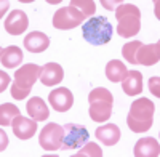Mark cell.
<instances>
[{"label":"cell","mask_w":160,"mask_h":157,"mask_svg":"<svg viewBox=\"0 0 160 157\" xmlns=\"http://www.w3.org/2000/svg\"><path fill=\"white\" fill-rule=\"evenodd\" d=\"M154 112H155V104L148 98H139L131 104L127 117V125L135 133L148 132L154 122Z\"/></svg>","instance_id":"6da1fadb"},{"label":"cell","mask_w":160,"mask_h":157,"mask_svg":"<svg viewBox=\"0 0 160 157\" xmlns=\"http://www.w3.org/2000/svg\"><path fill=\"white\" fill-rule=\"evenodd\" d=\"M62 138H64V127L51 122L42 128L38 136V143L42 146V149L45 151H58L61 149Z\"/></svg>","instance_id":"ba28073f"},{"label":"cell","mask_w":160,"mask_h":157,"mask_svg":"<svg viewBox=\"0 0 160 157\" xmlns=\"http://www.w3.org/2000/svg\"><path fill=\"white\" fill-rule=\"evenodd\" d=\"M122 90L128 96H136L142 91V74L139 71H128L122 80Z\"/></svg>","instance_id":"e0dca14e"},{"label":"cell","mask_w":160,"mask_h":157,"mask_svg":"<svg viewBox=\"0 0 160 157\" xmlns=\"http://www.w3.org/2000/svg\"><path fill=\"white\" fill-rule=\"evenodd\" d=\"M85 19L83 13L74 8V7H62L59 8L55 16H53V26L59 31H68V29H74Z\"/></svg>","instance_id":"52a82bcc"},{"label":"cell","mask_w":160,"mask_h":157,"mask_svg":"<svg viewBox=\"0 0 160 157\" xmlns=\"http://www.w3.org/2000/svg\"><path fill=\"white\" fill-rule=\"evenodd\" d=\"M115 18L118 21L117 34L120 37L130 38L136 35L141 29V11L136 5L122 3L115 10Z\"/></svg>","instance_id":"3957f363"},{"label":"cell","mask_w":160,"mask_h":157,"mask_svg":"<svg viewBox=\"0 0 160 157\" xmlns=\"http://www.w3.org/2000/svg\"><path fill=\"white\" fill-rule=\"evenodd\" d=\"M40 71H42V68L34 63L24 64V66L18 68L15 72V84L11 87V96L18 101L28 98L32 90V85L38 80Z\"/></svg>","instance_id":"7a4b0ae2"},{"label":"cell","mask_w":160,"mask_h":157,"mask_svg":"<svg viewBox=\"0 0 160 157\" xmlns=\"http://www.w3.org/2000/svg\"><path fill=\"white\" fill-rule=\"evenodd\" d=\"M29 26V19H28V15L21 10H15L11 11L10 15L7 16L5 19V31L11 35H19L22 34Z\"/></svg>","instance_id":"30bf717a"},{"label":"cell","mask_w":160,"mask_h":157,"mask_svg":"<svg viewBox=\"0 0 160 157\" xmlns=\"http://www.w3.org/2000/svg\"><path fill=\"white\" fill-rule=\"evenodd\" d=\"M0 136H2V144H0V152H3L5 149H7V144H8V136H7V133L3 132H0Z\"/></svg>","instance_id":"83f0119b"},{"label":"cell","mask_w":160,"mask_h":157,"mask_svg":"<svg viewBox=\"0 0 160 157\" xmlns=\"http://www.w3.org/2000/svg\"><path fill=\"white\" fill-rule=\"evenodd\" d=\"M101 5L106 10H117L122 5V0H101Z\"/></svg>","instance_id":"484cf974"},{"label":"cell","mask_w":160,"mask_h":157,"mask_svg":"<svg viewBox=\"0 0 160 157\" xmlns=\"http://www.w3.org/2000/svg\"><path fill=\"white\" fill-rule=\"evenodd\" d=\"M22 43H24V48L29 50L31 53H42V51H45L50 47V38L43 32L34 31L24 37Z\"/></svg>","instance_id":"5bb4252c"},{"label":"cell","mask_w":160,"mask_h":157,"mask_svg":"<svg viewBox=\"0 0 160 157\" xmlns=\"http://www.w3.org/2000/svg\"><path fill=\"white\" fill-rule=\"evenodd\" d=\"M48 101L51 104V108L58 112H66L72 108L74 104V95L68 87H59L56 90L50 91Z\"/></svg>","instance_id":"9c48e42d"},{"label":"cell","mask_w":160,"mask_h":157,"mask_svg":"<svg viewBox=\"0 0 160 157\" xmlns=\"http://www.w3.org/2000/svg\"><path fill=\"white\" fill-rule=\"evenodd\" d=\"M141 45H142V43H141L139 40H133V42L125 43L123 48H122L123 58H125L128 63H131V64H136V51H138V48H139Z\"/></svg>","instance_id":"7402d4cb"},{"label":"cell","mask_w":160,"mask_h":157,"mask_svg":"<svg viewBox=\"0 0 160 157\" xmlns=\"http://www.w3.org/2000/svg\"><path fill=\"white\" fill-rule=\"evenodd\" d=\"M71 7L80 10V11L83 13L85 18L91 16L93 13H95V10H96V5H95V2H93V0H72Z\"/></svg>","instance_id":"603a6c76"},{"label":"cell","mask_w":160,"mask_h":157,"mask_svg":"<svg viewBox=\"0 0 160 157\" xmlns=\"http://www.w3.org/2000/svg\"><path fill=\"white\" fill-rule=\"evenodd\" d=\"M13 133L16 138L19 139H29L35 135L37 132V120L29 119V117H22L18 115L15 120H13Z\"/></svg>","instance_id":"8fae6325"},{"label":"cell","mask_w":160,"mask_h":157,"mask_svg":"<svg viewBox=\"0 0 160 157\" xmlns=\"http://www.w3.org/2000/svg\"><path fill=\"white\" fill-rule=\"evenodd\" d=\"M90 103V117L95 122H106L112 114L114 96L108 88H93L88 95Z\"/></svg>","instance_id":"277c9868"},{"label":"cell","mask_w":160,"mask_h":157,"mask_svg":"<svg viewBox=\"0 0 160 157\" xmlns=\"http://www.w3.org/2000/svg\"><path fill=\"white\" fill-rule=\"evenodd\" d=\"M26 109H28L29 115L32 117L34 120L40 122V120H47L48 115H50V111H48V106L45 104V101L40 98V96H32L28 103V106H26Z\"/></svg>","instance_id":"ac0fdd59"},{"label":"cell","mask_w":160,"mask_h":157,"mask_svg":"<svg viewBox=\"0 0 160 157\" xmlns=\"http://www.w3.org/2000/svg\"><path fill=\"white\" fill-rule=\"evenodd\" d=\"M62 78H64V69L58 63H48L42 68V71H40L38 80L45 87H55L62 80Z\"/></svg>","instance_id":"7c38bea8"},{"label":"cell","mask_w":160,"mask_h":157,"mask_svg":"<svg viewBox=\"0 0 160 157\" xmlns=\"http://www.w3.org/2000/svg\"><path fill=\"white\" fill-rule=\"evenodd\" d=\"M135 157H158L160 154V144L155 138H141L136 141L135 149H133Z\"/></svg>","instance_id":"9a60e30c"},{"label":"cell","mask_w":160,"mask_h":157,"mask_svg":"<svg viewBox=\"0 0 160 157\" xmlns=\"http://www.w3.org/2000/svg\"><path fill=\"white\" fill-rule=\"evenodd\" d=\"M149 90L157 98H160V77H151L149 78Z\"/></svg>","instance_id":"d4e9b609"},{"label":"cell","mask_w":160,"mask_h":157,"mask_svg":"<svg viewBox=\"0 0 160 157\" xmlns=\"http://www.w3.org/2000/svg\"><path fill=\"white\" fill-rule=\"evenodd\" d=\"M0 61H2V66L8 68V69H13L19 66L22 63V51L19 47H7V48H2L0 51Z\"/></svg>","instance_id":"d6986e66"},{"label":"cell","mask_w":160,"mask_h":157,"mask_svg":"<svg viewBox=\"0 0 160 157\" xmlns=\"http://www.w3.org/2000/svg\"><path fill=\"white\" fill-rule=\"evenodd\" d=\"M90 133L83 125L78 124H66L64 125V138H62V151H75L80 149L88 141Z\"/></svg>","instance_id":"8992f818"},{"label":"cell","mask_w":160,"mask_h":157,"mask_svg":"<svg viewBox=\"0 0 160 157\" xmlns=\"http://www.w3.org/2000/svg\"><path fill=\"white\" fill-rule=\"evenodd\" d=\"M95 136L98 141L104 143L106 146H114L120 139V128L115 124H106V125L96 128Z\"/></svg>","instance_id":"2e32d148"},{"label":"cell","mask_w":160,"mask_h":157,"mask_svg":"<svg viewBox=\"0 0 160 157\" xmlns=\"http://www.w3.org/2000/svg\"><path fill=\"white\" fill-rule=\"evenodd\" d=\"M160 59V43H151V45H141L136 51V64L142 66H154Z\"/></svg>","instance_id":"4fadbf2b"},{"label":"cell","mask_w":160,"mask_h":157,"mask_svg":"<svg viewBox=\"0 0 160 157\" xmlns=\"http://www.w3.org/2000/svg\"><path fill=\"white\" fill-rule=\"evenodd\" d=\"M0 78H2V82H0V91H5L7 90V87H8V84H10V77H8V74L7 72H0Z\"/></svg>","instance_id":"4316f807"},{"label":"cell","mask_w":160,"mask_h":157,"mask_svg":"<svg viewBox=\"0 0 160 157\" xmlns=\"http://www.w3.org/2000/svg\"><path fill=\"white\" fill-rule=\"evenodd\" d=\"M127 74H128L127 66L122 61H118V59H111L108 63V66H106V77H108L111 82H114V84L122 82L123 78L127 77Z\"/></svg>","instance_id":"ffe728a7"},{"label":"cell","mask_w":160,"mask_h":157,"mask_svg":"<svg viewBox=\"0 0 160 157\" xmlns=\"http://www.w3.org/2000/svg\"><path fill=\"white\" fill-rule=\"evenodd\" d=\"M82 35L91 45H106L112 38V26L104 16H93L82 26Z\"/></svg>","instance_id":"5b68a950"},{"label":"cell","mask_w":160,"mask_h":157,"mask_svg":"<svg viewBox=\"0 0 160 157\" xmlns=\"http://www.w3.org/2000/svg\"><path fill=\"white\" fill-rule=\"evenodd\" d=\"M18 115H21L18 106H15V104H11V103H3L2 106H0V125L2 127L13 125V120H15Z\"/></svg>","instance_id":"44dd1931"},{"label":"cell","mask_w":160,"mask_h":157,"mask_svg":"<svg viewBox=\"0 0 160 157\" xmlns=\"http://www.w3.org/2000/svg\"><path fill=\"white\" fill-rule=\"evenodd\" d=\"M102 149L96 144V143H85V146L77 152V157H101Z\"/></svg>","instance_id":"cb8c5ba5"}]
</instances>
